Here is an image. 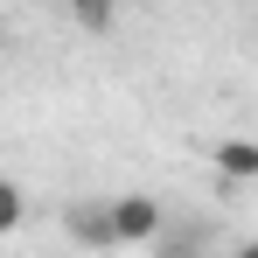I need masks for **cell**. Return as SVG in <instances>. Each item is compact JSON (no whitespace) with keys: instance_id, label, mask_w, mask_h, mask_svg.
<instances>
[{"instance_id":"cell-6","label":"cell","mask_w":258,"mask_h":258,"mask_svg":"<svg viewBox=\"0 0 258 258\" xmlns=\"http://www.w3.org/2000/svg\"><path fill=\"white\" fill-rule=\"evenodd\" d=\"M237 258H258V244H244V251H237Z\"/></svg>"},{"instance_id":"cell-1","label":"cell","mask_w":258,"mask_h":258,"mask_svg":"<svg viewBox=\"0 0 258 258\" xmlns=\"http://www.w3.org/2000/svg\"><path fill=\"white\" fill-rule=\"evenodd\" d=\"M112 230H119V244H161L168 237V210L154 196H112Z\"/></svg>"},{"instance_id":"cell-2","label":"cell","mask_w":258,"mask_h":258,"mask_svg":"<svg viewBox=\"0 0 258 258\" xmlns=\"http://www.w3.org/2000/svg\"><path fill=\"white\" fill-rule=\"evenodd\" d=\"M63 230H70V244H84V251H119V230H112V203H70L63 210Z\"/></svg>"},{"instance_id":"cell-3","label":"cell","mask_w":258,"mask_h":258,"mask_svg":"<svg viewBox=\"0 0 258 258\" xmlns=\"http://www.w3.org/2000/svg\"><path fill=\"white\" fill-rule=\"evenodd\" d=\"M210 161L223 181H258V140H216Z\"/></svg>"},{"instance_id":"cell-5","label":"cell","mask_w":258,"mask_h":258,"mask_svg":"<svg viewBox=\"0 0 258 258\" xmlns=\"http://www.w3.org/2000/svg\"><path fill=\"white\" fill-rule=\"evenodd\" d=\"M70 7H77L84 28H112V14H119V0H70Z\"/></svg>"},{"instance_id":"cell-4","label":"cell","mask_w":258,"mask_h":258,"mask_svg":"<svg viewBox=\"0 0 258 258\" xmlns=\"http://www.w3.org/2000/svg\"><path fill=\"white\" fill-rule=\"evenodd\" d=\"M21 216H28V196H21L14 181H0V237H7V230H21Z\"/></svg>"}]
</instances>
